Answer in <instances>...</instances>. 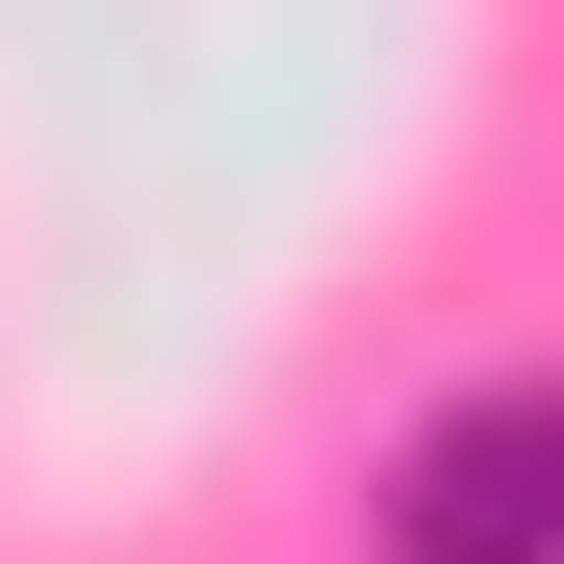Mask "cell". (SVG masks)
<instances>
[{
    "mask_svg": "<svg viewBox=\"0 0 564 564\" xmlns=\"http://www.w3.org/2000/svg\"><path fill=\"white\" fill-rule=\"evenodd\" d=\"M367 564H564V339L452 367V395L367 452Z\"/></svg>",
    "mask_w": 564,
    "mask_h": 564,
    "instance_id": "obj_1",
    "label": "cell"
}]
</instances>
